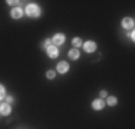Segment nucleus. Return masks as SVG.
<instances>
[{"label": "nucleus", "mask_w": 135, "mask_h": 129, "mask_svg": "<svg viewBox=\"0 0 135 129\" xmlns=\"http://www.w3.org/2000/svg\"><path fill=\"white\" fill-rule=\"evenodd\" d=\"M49 44H50V40H46V42L43 43V46H45V47H49Z\"/></svg>", "instance_id": "obj_16"}, {"label": "nucleus", "mask_w": 135, "mask_h": 129, "mask_svg": "<svg viewBox=\"0 0 135 129\" xmlns=\"http://www.w3.org/2000/svg\"><path fill=\"white\" fill-rule=\"evenodd\" d=\"M63 42H65V36H63L62 33H57L53 36V44L55 46H59V44H62Z\"/></svg>", "instance_id": "obj_2"}, {"label": "nucleus", "mask_w": 135, "mask_h": 129, "mask_svg": "<svg viewBox=\"0 0 135 129\" xmlns=\"http://www.w3.org/2000/svg\"><path fill=\"white\" fill-rule=\"evenodd\" d=\"M99 95H101L102 98H105V96H107V90H101V93H99Z\"/></svg>", "instance_id": "obj_15"}, {"label": "nucleus", "mask_w": 135, "mask_h": 129, "mask_svg": "<svg viewBox=\"0 0 135 129\" xmlns=\"http://www.w3.org/2000/svg\"><path fill=\"white\" fill-rule=\"evenodd\" d=\"M117 98H114V96H111V98H108V105L109 106H115L117 105Z\"/></svg>", "instance_id": "obj_12"}, {"label": "nucleus", "mask_w": 135, "mask_h": 129, "mask_svg": "<svg viewBox=\"0 0 135 129\" xmlns=\"http://www.w3.org/2000/svg\"><path fill=\"white\" fill-rule=\"evenodd\" d=\"M72 44H73L75 47L81 46V44H82V40H81V37H75V39L72 40Z\"/></svg>", "instance_id": "obj_11"}, {"label": "nucleus", "mask_w": 135, "mask_h": 129, "mask_svg": "<svg viewBox=\"0 0 135 129\" xmlns=\"http://www.w3.org/2000/svg\"><path fill=\"white\" fill-rule=\"evenodd\" d=\"M7 103H13V98H12V96H9V98H7Z\"/></svg>", "instance_id": "obj_17"}, {"label": "nucleus", "mask_w": 135, "mask_h": 129, "mask_svg": "<svg viewBox=\"0 0 135 129\" xmlns=\"http://www.w3.org/2000/svg\"><path fill=\"white\" fill-rule=\"evenodd\" d=\"M55 75H56V73H55L53 70H49V72L46 73V76L49 77V79H53V77H55Z\"/></svg>", "instance_id": "obj_13"}, {"label": "nucleus", "mask_w": 135, "mask_h": 129, "mask_svg": "<svg viewBox=\"0 0 135 129\" xmlns=\"http://www.w3.org/2000/svg\"><path fill=\"white\" fill-rule=\"evenodd\" d=\"M26 13L30 17H37V16L40 14V9H39V6H36V4H27Z\"/></svg>", "instance_id": "obj_1"}, {"label": "nucleus", "mask_w": 135, "mask_h": 129, "mask_svg": "<svg viewBox=\"0 0 135 129\" xmlns=\"http://www.w3.org/2000/svg\"><path fill=\"white\" fill-rule=\"evenodd\" d=\"M47 54H49V57H57L59 50H57L56 46H49L47 47Z\"/></svg>", "instance_id": "obj_6"}, {"label": "nucleus", "mask_w": 135, "mask_h": 129, "mask_svg": "<svg viewBox=\"0 0 135 129\" xmlns=\"http://www.w3.org/2000/svg\"><path fill=\"white\" fill-rule=\"evenodd\" d=\"M10 111H12V108H10L9 103H3V105H0V112H2L3 115H9Z\"/></svg>", "instance_id": "obj_7"}, {"label": "nucleus", "mask_w": 135, "mask_h": 129, "mask_svg": "<svg viewBox=\"0 0 135 129\" xmlns=\"http://www.w3.org/2000/svg\"><path fill=\"white\" fill-rule=\"evenodd\" d=\"M83 49H85L88 53H91V52H94L95 49H96V44H95V42H86L85 44H83Z\"/></svg>", "instance_id": "obj_4"}, {"label": "nucleus", "mask_w": 135, "mask_h": 129, "mask_svg": "<svg viewBox=\"0 0 135 129\" xmlns=\"http://www.w3.org/2000/svg\"><path fill=\"white\" fill-rule=\"evenodd\" d=\"M10 14H12L13 19H19V17H22V14H23V10H22V9H13Z\"/></svg>", "instance_id": "obj_9"}, {"label": "nucleus", "mask_w": 135, "mask_h": 129, "mask_svg": "<svg viewBox=\"0 0 135 129\" xmlns=\"http://www.w3.org/2000/svg\"><path fill=\"white\" fill-rule=\"evenodd\" d=\"M92 108L95 109V111H99V109L104 108V101H101V99H96V101L92 102Z\"/></svg>", "instance_id": "obj_8"}, {"label": "nucleus", "mask_w": 135, "mask_h": 129, "mask_svg": "<svg viewBox=\"0 0 135 129\" xmlns=\"http://www.w3.org/2000/svg\"><path fill=\"white\" fill-rule=\"evenodd\" d=\"M69 57H70L72 60H76V59L79 57V50H78V49H72V50L69 52Z\"/></svg>", "instance_id": "obj_10"}, {"label": "nucleus", "mask_w": 135, "mask_h": 129, "mask_svg": "<svg viewBox=\"0 0 135 129\" xmlns=\"http://www.w3.org/2000/svg\"><path fill=\"white\" fill-rule=\"evenodd\" d=\"M122 26H124L125 29H132V27H134V19L125 17L124 20H122Z\"/></svg>", "instance_id": "obj_5"}, {"label": "nucleus", "mask_w": 135, "mask_h": 129, "mask_svg": "<svg viewBox=\"0 0 135 129\" xmlns=\"http://www.w3.org/2000/svg\"><path fill=\"white\" fill-rule=\"evenodd\" d=\"M57 72H59V73H66V72H69V63L60 62L59 64H57Z\"/></svg>", "instance_id": "obj_3"}, {"label": "nucleus", "mask_w": 135, "mask_h": 129, "mask_svg": "<svg viewBox=\"0 0 135 129\" xmlns=\"http://www.w3.org/2000/svg\"><path fill=\"white\" fill-rule=\"evenodd\" d=\"M3 98H4V86L0 85V99H3Z\"/></svg>", "instance_id": "obj_14"}]
</instances>
